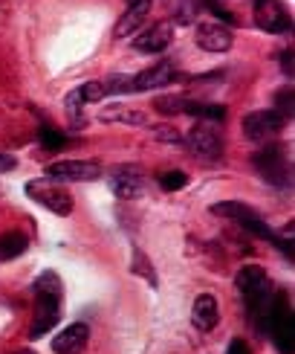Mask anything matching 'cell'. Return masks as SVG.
I'll return each mask as SVG.
<instances>
[{
  "label": "cell",
  "instance_id": "6da1fadb",
  "mask_svg": "<svg viewBox=\"0 0 295 354\" xmlns=\"http://www.w3.org/2000/svg\"><path fill=\"white\" fill-rule=\"evenodd\" d=\"M61 299H64V285L58 273L47 270L35 279V322H32V337H43L50 328H55L58 317H61Z\"/></svg>",
  "mask_w": 295,
  "mask_h": 354
},
{
  "label": "cell",
  "instance_id": "7a4b0ae2",
  "mask_svg": "<svg viewBox=\"0 0 295 354\" xmlns=\"http://www.w3.org/2000/svg\"><path fill=\"white\" fill-rule=\"evenodd\" d=\"M26 195L38 201L41 206H47L55 215H70L72 212V198L70 192H64L61 186H55L50 177H41V180H29L26 183Z\"/></svg>",
  "mask_w": 295,
  "mask_h": 354
},
{
  "label": "cell",
  "instance_id": "3957f363",
  "mask_svg": "<svg viewBox=\"0 0 295 354\" xmlns=\"http://www.w3.org/2000/svg\"><path fill=\"white\" fill-rule=\"evenodd\" d=\"M212 212H214V215H226V218H232V221H238L243 230H249L252 235H258V239H269V241H275V232L267 227V221H263L255 209H249V206H243V203H238V201L214 203V206H212Z\"/></svg>",
  "mask_w": 295,
  "mask_h": 354
},
{
  "label": "cell",
  "instance_id": "277c9868",
  "mask_svg": "<svg viewBox=\"0 0 295 354\" xmlns=\"http://www.w3.org/2000/svg\"><path fill=\"white\" fill-rule=\"evenodd\" d=\"M238 290H241V297H243V302H246V311L252 308L255 302H261L267 293L272 290V285H269V279H267V273H263V268H258V264H246V268L238 273Z\"/></svg>",
  "mask_w": 295,
  "mask_h": 354
},
{
  "label": "cell",
  "instance_id": "5b68a950",
  "mask_svg": "<svg viewBox=\"0 0 295 354\" xmlns=\"http://www.w3.org/2000/svg\"><path fill=\"white\" fill-rule=\"evenodd\" d=\"M255 24L263 32H287L289 29V9L281 0H255Z\"/></svg>",
  "mask_w": 295,
  "mask_h": 354
},
{
  "label": "cell",
  "instance_id": "8992f818",
  "mask_svg": "<svg viewBox=\"0 0 295 354\" xmlns=\"http://www.w3.org/2000/svg\"><path fill=\"white\" fill-rule=\"evenodd\" d=\"M47 177L52 180H96L101 177V166L90 160H58L47 166Z\"/></svg>",
  "mask_w": 295,
  "mask_h": 354
},
{
  "label": "cell",
  "instance_id": "52a82bcc",
  "mask_svg": "<svg viewBox=\"0 0 295 354\" xmlns=\"http://www.w3.org/2000/svg\"><path fill=\"white\" fill-rule=\"evenodd\" d=\"M284 128V116L278 111H255L243 116V131L249 140H269Z\"/></svg>",
  "mask_w": 295,
  "mask_h": 354
},
{
  "label": "cell",
  "instance_id": "ba28073f",
  "mask_svg": "<svg viewBox=\"0 0 295 354\" xmlns=\"http://www.w3.org/2000/svg\"><path fill=\"white\" fill-rule=\"evenodd\" d=\"M255 166L258 171L267 177L269 183L275 186H287L289 183V163H287V157L281 149H267V151H261L255 157Z\"/></svg>",
  "mask_w": 295,
  "mask_h": 354
},
{
  "label": "cell",
  "instance_id": "9c48e42d",
  "mask_svg": "<svg viewBox=\"0 0 295 354\" xmlns=\"http://www.w3.org/2000/svg\"><path fill=\"white\" fill-rule=\"evenodd\" d=\"M188 145H191V149H194L203 160H220V154H223V140H220V134H217L214 128H209V125L191 128Z\"/></svg>",
  "mask_w": 295,
  "mask_h": 354
},
{
  "label": "cell",
  "instance_id": "30bf717a",
  "mask_svg": "<svg viewBox=\"0 0 295 354\" xmlns=\"http://www.w3.org/2000/svg\"><path fill=\"white\" fill-rule=\"evenodd\" d=\"M197 47L209 53H226L232 47V29L223 24H200L197 26Z\"/></svg>",
  "mask_w": 295,
  "mask_h": 354
},
{
  "label": "cell",
  "instance_id": "8fae6325",
  "mask_svg": "<svg viewBox=\"0 0 295 354\" xmlns=\"http://www.w3.org/2000/svg\"><path fill=\"white\" fill-rule=\"evenodd\" d=\"M90 340V328L84 322H72L70 328H64L61 334L52 340V351L55 354H81Z\"/></svg>",
  "mask_w": 295,
  "mask_h": 354
},
{
  "label": "cell",
  "instance_id": "7c38bea8",
  "mask_svg": "<svg viewBox=\"0 0 295 354\" xmlns=\"http://www.w3.org/2000/svg\"><path fill=\"white\" fill-rule=\"evenodd\" d=\"M148 12H151V0H128L125 15L119 18V24H116V35L125 38V35L139 32L142 21L148 18Z\"/></svg>",
  "mask_w": 295,
  "mask_h": 354
},
{
  "label": "cell",
  "instance_id": "4fadbf2b",
  "mask_svg": "<svg viewBox=\"0 0 295 354\" xmlns=\"http://www.w3.org/2000/svg\"><path fill=\"white\" fill-rule=\"evenodd\" d=\"M171 35H174L171 24H154L151 29H145V32L134 41V47L142 53H162L171 44Z\"/></svg>",
  "mask_w": 295,
  "mask_h": 354
},
{
  "label": "cell",
  "instance_id": "5bb4252c",
  "mask_svg": "<svg viewBox=\"0 0 295 354\" xmlns=\"http://www.w3.org/2000/svg\"><path fill=\"white\" fill-rule=\"evenodd\" d=\"M171 79H174V67L168 62H162L151 70L139 73V76H130V84H134V93H139V91H156V87L168 84Z\"/></svg>",
  "mask_w": 295,
  "mask_h": 354
},
{
  "label": "cell",
  "instance_id": "9a60e30c",
  "mask_svg": "<svg viewBox=\"0 0 295 354\" xmlns=\"http://www.w3.org/2000/svg\"><path fill=\"white\" fill-rule=\"evenodd\" d=\"M110 189H113L119 198L130 201V198L142 195L145 183H142V174H139V171H134V169H116V171H113V177H110Z\"/></svg>",
  "mask_w": 295,
  "mask_h": 354
},
{
  "label": "cell",
  "instance_id": "2e32d148",
  "mask_svg": "<svg viewBox=\"0 0 295 354\" xmlns=\"http://www.w3.org/2000/svg\"><path fill=\"white\" fill-rule=\"evenodd\" d=\"M191 319H194V326L200 331H212L217 326L220 319V308H217V299L209 297V293H203V297L194 302V314H191Z\"/></svg>",
  "mask_w": 295,
  "mask_h": 354
},
{
  "label": "cell",
  "instance_id": "e0dca14e",
  "mask_svg": "<svg viewBox=\"0 0 295 354\" xmlns=\"http://www.w3.org/2000/svg\"><path fill=\"white\" fill-rule=\"evenodd\" d=\"M269 334H272V340H275V348L281 351V354H289L292 351V340H295V319H292V314H287Z\"/></svg>",
  "mask_w": 295,
  "mask_h": 354
},
{
  "label": "cell",
  "instance_id": "ac0fdd59",
  "mask_svg": "<svg viewBox=\"0 0 295 354\" xmlns=\"http://www.w3.org/2000/svg\"><path fill=\"white\" fill-rule=\"evenodd\" d=\"M101 96H108V93H105V84H101V82H87V84L79 87V91H72V93L67 96V108L76 111L81 102H99Z\"/></svg>",
  "mask_w": 295,
  "mask_h": 354
},
{
  "label": "cell",
  "instance_id": "d6986e66",
  "mask_svg": "<svg viewBox=\"0 0 295 354\" xmlns=\"http://www.w3.org/2000/svg\"><path fill=\"white\" fill-rule=\"evenodd\" d=\"M26 250V239L21 232H6L3 239H0V261H9V259H18L23 256Z\"/></svg>",
  "mask_w": 295,
  "mask_h": 354
},
{
  "label": "cell",
  "instance_id": "ffe728a7",
  "mask_svg": "<svg viewBox=\"0 0 295 354\" xmlns=\"http://www.w3.org/2000/svg\"><path fill=\"white\" fill-rule=\"evenodd\" d=\"M183 113L200 116V120H217V122L226 116V111L220 108V105H203V102H191V99L183 102Z\"/></svg>",
  "mask_w": 295,
  "mask_h": 354
},
{
  "label": "cell",
  "instance_id": "44dd1931",
  "mask_svg": "<svg viewBox=\"0 0 295 354\" xmlns=\"http://www.w3.org/2000/svg\"><path fill=\"white\" fill-rule=\"evenodd\" d=\"M188 177L183 171H162L159 174V186L165 189V192H176V189H183L185 186Z\"/></svg>",
  "mask_w": 295,
  "mask_h": 354
},
{
  "label": "cell",
  "instance_id": "7402d4cb",
  "mask_svg": "<svg viewBox=\"0 0 295 354\" xmlns=\"http://www.w3.org/2000/svg\"><path fill=\"white\" fill-rule=\"evenodd\" d=\"M38 137H41V142L47 145V149H64V142H67V137L58 134V131L50 128V125H43V128L38 131Z\"/></svg>",
  "mask_w": 295,
  "mask_h": 354
},
{
  "label": "cell",
  "instance_id": "603a6c76",
  "mask_svg": "<svg viewBox=\"0 0 295 354\" xmlns=\"http://www.w3.org/2000/svg\"><path fill=\"white\" fill-rule=\"evenodd\" d=\"M183 96H162V99H156L154 102V108L159 111V113H180L183 111Z\"/></svg>",
  "mask_w": 295,
  "mask_h": 354
},
{
  "label": "cell",
  "instance_id": "cb8c5ba5",
  "mask_svg": "<svg viewBox=\"0 0 295 354\" xmlns=\"http://www.w3.org/2000/svg\"><path fill=\"white\" fill-rule=\"evenodd\" d=\"M275 105H278L275 111H278V113H281L284 120H287V116L292 113V87H284V91L275 96Z\"/></svg>",
  "mask_w": 295,
  "mask_h": 354
},
{
  "label": "cell",
  "instance_id": "d4e9b609",
  "mask_svg": "<svg viewBox=\"0 0 295 354\" xmlns=\"http://www.w3.org/2000/svg\"><path fill=\"white\" fill-rule=\"evenodd\" d=\"M105 120L108 122H113V120L116 122H142V113H128L125 108H119V111H108Z\"/></svg>",
  "mask_w": 295,
  "mask_h": 354
},
{
  "label": "cell",
  "instance_id": "484cf974",
  "mask_svg": "<svg viewBox=\"0 0 295 354\" xmlns=\"http://www.w3.org/2000/svg\"><path fill=\"white\" fill-rule=\"evenodd\" d=\"M203 3L209 6V9H212V12H214V15H217V18L223 21V24H234V15H232V12L226 9V6H220L217 0H203Z\"/></svg>",
  "mask_w": 295,
  "mask_h": 354
},
{
  "label": "cell",
  "instance_id": "4316f807",
  "mask_svg": "<svg viewBox=\"0 0 295 354\" xmlns=\"http://www.w3.org/2000/svg\"><path fill=\"white\" fill-rule=\"evenodd\" d=\"M229 354H249V346H246V340H232V346H229Z\"/></svg>",
  "mask_w": 295,
  "mask_h": 354
},
{
  "label": "cell",
  "instance_id": "83f0119b",
  "mask_svg": "<svg viewBox=\"0 0 295 354\" xmlns=\"http://www.w3.org/2000/svg\"><path fill=\"white\" fill-rule=\"evenodd\" d=\"M281 67H284L287 76L292 73V53H289V50H284V55H281Z\"/></svg>",
  "mask_w": 295,
  "mask_h": 354
},
{
  "label": "cell",
  "instance_id": "f1b7e54d",
  "mask_svg": "<svg viewBox=\"0 0 295 354\" xmlns=\"http://www.w3.org/2000/svg\"><path fill=\"white\" fill-rule=\"evenodd\" d=\"M14 169V160L6 157V154H0V171H12Z\"/></svg>",
  "mask_w": 295,
  "mask_h": 354
},
{
  "label": "cell",
  "instance_id": "f546056e",
  "mask_svg": "<svg viewBox=\"0 0 295 354\" xmlns=\"http://www.w3.org/2000/svg\"><path fill=\"white\" fill-rule=\"evenodd\" d=\"M171 131H174V128H156V137H159V140H162V137H165V140H180L176 134H171Z\"/></svg>",
  "mask_w": 295,
  "mask_h": 354
},
{
  "label": "cell",
  "instance_id": "4dcf8cb0",
  "mask_svg": "<svg viewBox=\"0 0 295 354\" xmlns=\"http://www.w3.org/2000/svg\"><path fill=\"white\" fill-rule=\"evenodd\" d=\"M14 354H35V351H29V348H21V351H14Z\"/></svg>",
  "mask_w": 295,
  "mask_h": 354
}]
</instances>
